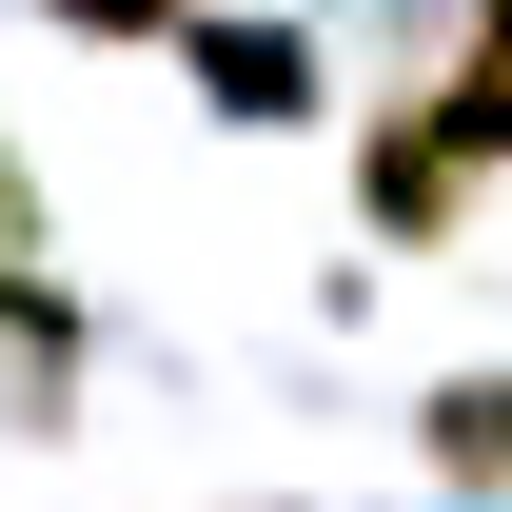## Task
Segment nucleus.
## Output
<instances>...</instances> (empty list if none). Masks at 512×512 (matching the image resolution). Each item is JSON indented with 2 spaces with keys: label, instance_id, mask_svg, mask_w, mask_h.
<instances>
[{
  "label": "nucleus",
  "instance_id": "obj_3",
  "mask_svg": "<svg viewBox=\"0 0 512 512\" xmlns=\"http://www.w3.org/2000/svg\"><path fill=\"white\" fill-rule=\"evenodd\" d=\"M453 158H512V0H473V60H453Z\"/></svg>",
  "mask_w": 512,
  "mask_h": 512
},
{
  "label": "nucleus",
  "instance_id": "obj_1",
  "mask_svg": "<svg viewBox=\"0 0 512 512\" xmlns=\"http://www.w3.org/2000/svg\"><path fill=\"white\" fill-rule=\"evenodd\" d=\"M355 197H375V237H453V197H473V158H453V119H434V99H414V119H375Z\"/></svg>",
  "mask_w": 512,
  "mask_h": 512
},
{
  "label": "nucleus",
  "instance_id": "obj_2",
  "mask_svg": "<svg viewBox=\"0 0 512 512\" xmlns=\"http://www.w3.org/2000/svg\"><path fill=\"white\" fill-rule=\"evenodd\" d=\"M197 79H217V119H316V40L296 20H178Z\"/></svg>",
  "mask_w": 512,
  "mask_h": 512
},
{
  "label": "nucleus",
  "instance_id": "obj_5",
  "mask_svg": "<svg viewBox=\"0 0 512 512\" xmlns=\"http://www.w3.org/2000/svg\"><path fill=\"white\" fill-rule=\"evenodd\" d=\"M40 20H79V40H178L197 0H40Z\"/></svg>",
  "mask_w": 512,
  "mask_h": 512
},
{
  "label": "nucleus",
  "instance_id": "obj_4",
  "mask_svg": "<svg viewBox=\"0 0 512 512\" xmlns=\"http://www.w3.org/2000/svg\"><path fill=\"white\" fill-rule=\"evenodd\" d=\"M434 473L453 493H512V375H453L434 394Z\"/></svg>",
  "mask_w": 512,
  "mask_h": 512
}]
</instances>
